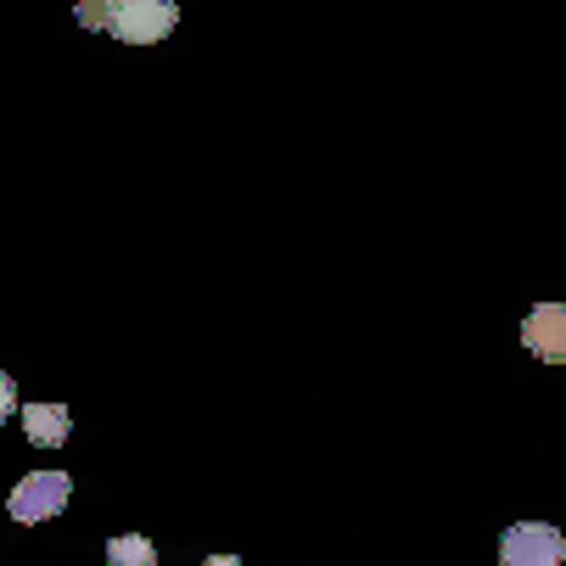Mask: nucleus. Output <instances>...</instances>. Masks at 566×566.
<instances>
[{
    "label": "nucleus",
    "instance_id": "2",
    "mask_svg": "<svg viewBox=\"0 0 566 566\" xmlns=\"http://www.w3.org/2000/svg\"><path fill=\"white\" fill-rule=\"evenodd\" d=\"M566 560V538L549 522H516L500 544V566H560Z\"/></svg>",
    "mask_w": 566,
    "mask_h": 566
},
{
    "label": "nucleus",
    "instance_id": "7",
    "mask_svg": "<svg viewBox=\"0 0 566 566\" xmlns=\"http://www.w3.org/2000/svg\"><path fill=\"white\" fill-rule=\"evenodd\" d=\"M73 18L85 23V29H113V7H107V0H78Z\"/></svg>",
    "mask_w": 566,
    "mask_h": 566
},
{
    "label": "nucleus",
    "instance_id": "6",
    "mask_svg": "<svg viewBox=\"0 0 566 566\" xmlns=\"http://www.w3.org/2000/svg\"><path fill=\"white\" fill-rule=\"evenodd\" d=\"M107 560L113 566H157V544L140 533H118V538H107Z\"/></svg>",
    "mask_w": 566,
    "mask_h": 566
},
{
    "label": "nucleus",
    "instance_id": "9",
    "mask_svg": "<svg viewBox=\"0 0 566 566\" xmlns=\"http://www.w3.org/2000/svg\"><path fill=\"white\" fill-rule=\"evenodd\" d=\"M202 566H241V560H235V555H208Z\"/></svg>",
    "mask_w": 566,
    "mask_h": 566
},
{
    "label": "nucleus",
    "instance_id": "4",
    "mask_svg": "<svg viewBox=\"0 0 566 566\" xmlns=\"http://www.w3.org/2000/svg\"><path fill=\"white\" fill-rule=\"evenodd\" d=\"M522 348L544 365H566V303H538L522 319Z\"/></svg>",
    "mask_w": 566,
    "mask_h": 566
},
{
    "label": "nucleus",
    "instance_id": "1",
    "mask_svg": "<svg viewBox=\"0 0 566 566\" xmlns=\"http://www.w3.org/2000/svg\"><path fill=\"white\" fill-rule=\"evenodd\" d=\"M67 494H73L67 471H34V476H23L12 489L7 511H12V522H51L67 505Z\"/></svg>",
    "mask_w": 566,
    "mask_h": 566
},
{
    "label": "nucleus",
    "instance_id": "3",
    "mask_svg": "<svg viewBox=\"0 0 566 566\" xmlns=\"http://www.w3.org/2000/svg\"><path fill=\"white\" fill-rule=\"evenodd\" d=\"M175 23H180L175 0H129V7L113 12V34H118L124 45H157Z\"/></svg>",
    "mask_w": 566,
    "mask_h": 566
},
{
    "label": "nucleus",
    "instance_id": "5",
    "mask_svg": "<svg viewBox=\"0 0 566 566\" xmlns=\"http://www.w3.org/2000/svg\"><path fill=\"white\" fill-rule=\"evenodd\" d=\"M67 432H73V416L62 410V403H29L23 410V438L29 443L56 449V443H67Z\"/></svg>",
    "mask_w": 566,
    "mask_h": 566
},
{
    "label": "nucleus",
    "instance_id": "8",
    "mask_svg": "<svg viewBox=\"0 0 566 566\" xmlns=\"http://www.w3.org/2000/svg\"><path fill=\"white\" fill-rule=\"evenodd\" d=\"M12 410H18V387H12V376H7V370H0V421H7Z\"/></svg>",
    "mask_w": 566,
    "mask_h": 566
},
{
    "label": "nucleus",
    "instance_id": "10",
    "mask_svg": "<svg viewBox=\"0 0 566 566\" xmlns=\"http://www.w3.org/2000/svg\"><path fill=\"white\" fill-rule=\"evenodd\" d=\"M107 7H113V12H118V7H129V0H107Z\"/></svg>",
    "mask_w": 566,
    "mask_h": 566
}]
</instances>
